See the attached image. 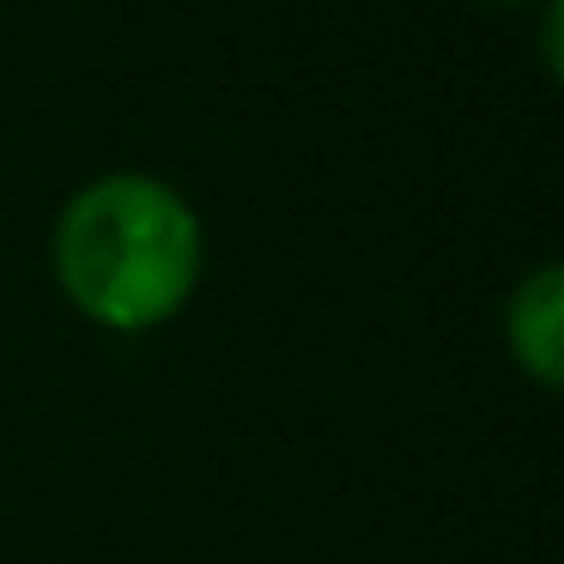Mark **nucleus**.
<instances>
[{"mask_svg":"<svg viewBox=\"0 0 564 564\" xmlns=\"http://www.w3.org/2000/svg\"><path fill=\"white\" fill-rule=\"evenodd\" d=\"M55 285L110 334H152L188 310L207 268L195 200L152 171H110L67 195L50 237Z\"/></svg>","mask_w":564,"mask_h":564,"instance_id":"obj_1","label":"nucleus"},{"mask_svg":"<svg viewBox=\"0 0 564 564\" xmlns=\"http://www.w3.org/2000/svg\"><path fill=\"white\" fill-rule=\"evenodd\" d=\"M503 346L516 370L540 389L564 382V273L558 261H540L503 304Z\"/></svg>","mask_w":564,"mask_h":564,"instance_id":"obj_2","label":"nucleus"},{"mask_svg":"<svg viewBox=\"0 0 564 564\" xmlns=\"http://www.w3.org/2000/svg\"><path fill=\"white\" fill-rule=\"evenodd\" d=\"M491 7H534V0H491Z\"/></svg>","mask_w":564,"mask_h":564,"instance_id":"obj_3","label":"nucleus"}]
</instances>
